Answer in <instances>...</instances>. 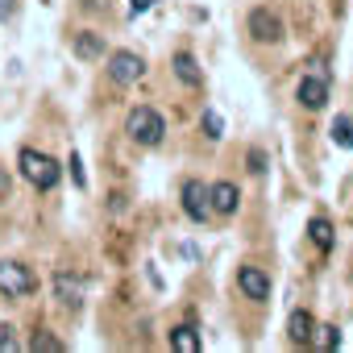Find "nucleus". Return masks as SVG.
I'll use <instances>...</instances> for the list:
<instances>
[{"label": "nucleus", "mask_w": 353, "mask_h": 353, "mask_svg": "<svg viewBox=\"0 0 353 353\" xmlns=\"http://www.w3.org/2000/svg\"><path fill=\"white\" fill-rule=\"evenodd\" d=\"M17 166H21V174H26V183L38 188V192H54V188L63 183V166H59L46 150L26 145V150L17 154Z\"/></svg>", "instance_id": "nucleus-1"}, {"label": "nucleus", "mask_w": 353, "mask_h": 353, "mask_svg": "<svg viewBox=\"0 0 353 353\" xmlns=\"http://www.w3.org/2000/svg\"><path fill=\"white\" fill-rule=\"evenodd\" d=\"M125 137H129L133 145L154 150V145H162V137H166V117H162L158 108H150V104H137V108H129V117H125Z\"/></svg>", "instance_id": "nucleus-2"}, {"label": "nucleus", "mask_w": 353, "mask_h": 353, "mask_svg": "<svg viewBox=\"0 0 353 353\" xmlns=\"http://www.w3.org/2000/svg\"><path fill=\"white\" fill-rule=\"evenodd\" d=\"M295 100H299V108H307V112H320V108L328 104V71H324L320 59H316L312 71H303V79L295 83Z\"/></svg>", "instance_id": "nucleus-3"}, {"label": "nucleus", "mask_w": 353, "mask_h": 353, "mask_svg": "<svg viewBox=\"0 0 353 353\" xmlns=\"http://www.w3.org/2000/svg\"><path fill=\"white\" fill-rule=\"evenodd\" d=\"M38 291V279L26 262H0V295L5 299H26Z\"/></svg>", "instance_id": "nucleus-4"}, {"label": "nucleus", "mask_w": 353, "mask_h": 353, "mask_svg": "<svg viewBox=\"0 0 353 353\" xmlns=\"http://www.w3.org/2000/svg\"><path fill=\"white\" fill-rule=\"evenodd\" d=\"M245 34L258 42V46H279L283 42V17L274 13V9H254L250 17H245Z\"/></svg>", "instance_id": "nucleus-5"}, {"label": "nucleus", "mask_w": 353, "mask_h": 353, "mask_svg": "<svg viewBox=\"0 0 353 353\" xmlns=\"http://www.w3.org/2000/svg\"><path fill=\"white\" fill-rule=\"evenodd\" d=\"M104 71H108V79H112V83L129 88V83L145 79V59H141V54H133V50H112Z\"/></svg>", "instance_id": "nucleus-6"}, {"label": "nucleus", "mask_w": 353, "mask_h": 353, "mask_svg": "<svg viewBox=\"0 0 353 353\" xmlns=\"http://www.w3.org/2000/svg\"><path fill=\"white\" fill-rule=\"evenodd\" d=\"M179 200H183V216H188L192 225H204V221L212 216L208 188H204L200 179H183V188H179Z\"/></svg>", "instance_id": "nucleus-7"}, {"label": "nucleus", "mask_w": 353, "mask_h": 353, "mask_svg": "<svg viewBox=\"0 0 353 353\" xmlns=\"http://www.w3.org/2000/svg\"><path fill=\"white\" fill-rule=\"evenodd\" d=\"M208 204H212V216H237L241 188L229 183V179H216V183H208Z\"/></svg>", "instance_id": "nucleus-8"}, {"label": "nucleus", "mask_w": 353, "mask_h": 353, "mask_svg": "<svg viewBox=\"0 0 353 353\" xmlns=\"http://www.w3.org/2000/svg\"><path fill=\"white\" fill-rule=\"evenodd\" d=\"M237 291L245 295V299H254V303H266L270 299V274L262 270V266H241L237 270Z\"/></svg>", "instance_id": "nucleus-9"}, {"label": "nucleus", "mask_w": 353, "mask_h": 353, "mask_svg": "<svg viewBox=\"0 0 353 353\" xmlns=\"http://www.w3.org/2000/svg\"><path fill=\"white\" fill-rule=\"evenodd\" d=\"M170 71H174V79H179L183 88H204V71H200V63H196V54L192 50H179L170 59Z\"/></svg>", "instance_id": "nucleus-10"}, {"label": "nucleus", "mask_w": 353, "mask_h": 353, "mask_svg": "<svg viewBox=\"0 0 353 353\" xmlns=\"http://www.w3.org/2000/svg\"><path fill=\"white\" fill-rule=\"evenodd\" d=\"M312 336H316V316L307 307H295L287 316V341L291 345H312Z\"/></svg>", "instance_id": "nucleus-11"}, {"label": "nucleus", "mask_w": 353, "mask_h": 353, "mask_svg": "<svg viewBox=\"0 0 353 353\" xmlns=\"http://www.w3.org/2000/svg\"><path fill=\"white\" fill-rule=\"evenodd\" d=\"M71 54L83 59V63L104 59V34H96V30H79V34L71 38Z\"/></svg>", "instance_id": "nucleus-12"}, {"label": "nucleus", "mask_w": 353, "mask_h": 353, "mask_svg": "<svg viewBox=\"0 0 353 353\" xmlns=\"http://www.w3.org/2000/svg\"><path fill=\"white\" fill-rule=\"evenodd\" d=\"M54 295H59L63 307H79V303H83V279L59 270V274H54Z\"/></svg>", "instance_id": "nucleus-13"}, {"label": "nucleus", "mask_w": 353, "mask_h": 353, "mask_svg": "<svg viewBox=\"0 0 353 353\" xmlns=\"http://www.w3.org/2000/svg\"><path fill=\"white\" fill-rule=\"evenodd\" d=\"M170 349H174V353H200V349H204L200 328H196V324H179V328H170Z\"/></svg>", "instance_id": "nucleus-14"}, {"label": "nucleus", "mask_w": 353, "mask_h": 353, "mask_svg": "<svg viewBox=\"0 0 353 353\" xmlns=\"http://www.w3.org/2000/svg\"><path fill=\"white\" fill-rule=\"evenodd\" d=\"M307 241H312L320 254H328L332 241H336V237H332V221H328V216H312V221H307Z\"/></svg>", "instance_id": "nucleus-15"}, {"label": "nucleus", "mask_w": 353, "mask_h": 353, "mask_svg": "<svg viewBox=\"0 0 353 353\" xmlns=\"http://www.w3.org/2000/svg\"><path fill=\"white\" fill-rule=\"evenodd\" d=\"M328 137H332V145H341V150H353V117H336L332 121V129H328Z\"/></svg>", "instance_id": "nucleus-16"}, {"label": "nucleus", "mask_w": 353, "mask_h": 353, "mask_svg": "<svg viewBox=\"0 0 353 353\" xmlns=\"http://www.w3.org/2000/svg\"><path fill=\"white\" fill-rule=\"evenodd\" d=\"M312 345H316V349H341V328H336V324H316Z\"/></svg>", "instance_id": "nucleus-17"}, {"label": "nucleus", "mask_w": 353, "mask_h": 353, "mask_svg": "<svg viewBox=\"0 0 353 353\" xmlns=\"http://www.w3.org/2000/svg\"><path fill=\"white\" fill-rule=\"evenodd\" d=\"M30 349H38V353H63L67 345L59 341V336H50V332H42V336H34V345Z\"/></svg>", "instance_id": "nucleus-18"}, {"label": "nucleus", "mask_w": 353, "mask_h": 353, "mask_svg": "<svg viewBox=\"0 0 353 353\" xmlns=\"http://www.w3.org/2000/svg\"><path fill=\"white\" fill-rule=\"evenodd\" d=\"M200 125H204V129H208V141H221V137H225V125H221V117H216V112H212V108H208V112H204V121H200Z\"/></svg>", "instance_id": "nucleus-19"}, {"label": "nucleus", "mask_w": 353, "mask_h": 353, "mask_svg": "<svg viewBox=\"0 0 353 353\" xmlns=\"http://www.w3.org/2000/svg\"><path fill=\"white\" fill-rule=\"evenodd\" d=\"M245 162H250V170H254V174H262V170H266V154H262L258 145H254V150L245 154Z\"/></svg>", "instance_id": "nucleus-20"}, {"label": "nucleus", "mask_w": 353, "mask_h": 353, "mask_svg": "<svg viewBox=\"0 0 353 353\" xmlns=\"http://www.w3.org/2000/svg\"><path fill=\"white\" fill-rule=\"evenodd\" d=\"M5 349H17V336H13V328H0V353Z\"/></svg>", "instance_id": "nucleus-21"}, {"label": "nucleus", "mask_w": 353, "mask_h": 353, "mask_svg": "<svg viewBox=\"0 0 353 353\" xmlns=\"http://www.w3.org/2000/svg\"><path fill=\"white\" fill-rule=\"evenodd\" d=\"M17 13V5H13V0H0V21H9Z\"/></svg>", "instance_id": "nucleus-22"}, {"label": "nucleus", "mask_w": 353, "mask_h": 353, "mask_svg": "<svg viewBox=\"0 0 353 353\" xmlns=\"http://www.w3.org/2000/svg\"><path fill=\"white\" fill-rule=\"evenodd\" d=\"M71 174H75V188H83V183H88V179H83V170H79V158H75V154H71Z\"/></svg>", "instance_id": "nucleus-23"}, {"label": "nucleus", "mask_w": 353, "mask_h": 353, "mask_svg": "<svg viewBox=\"0 0 353 353\" xmlns=\"http://www.w3.org/2000/svg\"><path fill=\"white\" fill-rule=\"evenodd\" d=\"M150 5H154V0H129V13H133V17H137V13H145V9H150Z\"/></svg>", "instance_id": "nucleus-24"}]
</instances>
